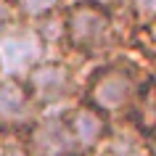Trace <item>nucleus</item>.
I'll return each instance as SVG.
<instances>
[{"instance_id":"f257e3e1","label":"nucleus","mask_w":156,"mask_h":156,"mask_svg":"<svg viewBox=\"0 0 156 156\" xmlns=\"http://www.w3.org/2000/svg\"><path fill=\"white\" fill-rule=\"evenodd\" d=\"M135 27L122 8L66 5L64 8V56L77 64H98L127 50Z\"/></svg>"},{"instance_id":"f03ea898","label":"nucleus","mask_w":156,"mask_h":156,"mask_svg":"<svg viewBox=\"0 0 156 156\" xmlns=\"http://www.w3.org/2000/svg\"><path fill=\"white\" fill-rule=\"evenodd\" d=\"M148 80H154L151 64L132 53H116L90 64V69L82 74L80 101L103 114L108 122H122Z\"/></svg>"},{"instance_id":"7ed1b4c3","label":"nucleus","mask_w":156,"mask_h":156,"mask_svg":"<svg viewBox=\"0 0 156 156\" xmlns=\"http://www.w3.org/2000/svg\"><path fill=\"white\" fill-rule=\"evenodd\" d=\"M82 64L72 61L69 56L45 58L29 69L21 80L27 95L32 98L40 114L45 111H64L80 101V85H82Z\"/></svg>"},{"instance_id":"20e7f679","label":"nucleus","mask_w":156,"mask_h":156,"mask_svg":"<svg viewBox=\"0 0 156 156\" xmlns=\"http://www.w3.org/2000/svg\"><path fill=\"white\" fill-rule=\"evenodd\" d=\"M48 58L32 24L19 21L0 32V80H24L27 72Z\"/></svg>"},{"instance_id":"39448f33","label":"nucleus","mask_w":156,"mask_h":156,"mask_svg":"<svg viewBox=\"0 0 156 156\" xmlns=\"http://www.w3.org/2000/svg\"><path fill=\"white\" fill-rule=\"evenodd\" d=\"M21 135H24V143L32 156H80L72 140V132L66 127L64 111L37 114L34 122Z\"/></svg>"},{"instance_id":"423d86ee","label":"nucleus","mask_w":156,"mask_h":156,"mask_svg":"<svg viewBox=\"0 0 156 156\" xmlns=\"http://www.w3.org/2000/svg\"><path fill=\"white\" fill-rule=\"evenodd\" d=\"M64 119H66V127L72 132V140L80 151V156H90L111 130V122L106 116L98 114L95 108H90L82 101L64 108Z\"/></svg>"},{"instance_id":"0eeeda50","label":"nucleus","mask_w":156,"mask_h":156,"mask_svg":"<svg viewBox=\"0 0 156 156\" xmlns=\"http://www.w3.org/2000/svg\"><path fill=\"white\" fill-rule=\"evenodd\" d=\"M37 114L21 80H0V132H24Z\"/></svg>"},{"instance_id":"6e6552de","label":"nucleus","mask_w":156,"mask_h":156,"mask_svg":"<svg viewBox=\"0 0 156 156\" xmlns=\"http://www.w3.org/2000/svg\"><path fill=\"white\" fill-rule=\"evenodd\" d=\"M90 156H154V140L143 138L124 122H111V130Z\"/></svg>"},{"instance_id":"1a4fd4ad","label":"nucleus","mask_w":156,"mask_h":156,"mask_svg":"<svg viewBox=\"0 0 156 156\" xmlns=\"http://www.w3.org/2000/svg\"><path fill=\"white\" fill-rule=\"evenodd\" d=\"M124 124H130L132 130H138L143 138L154 140V80H148L143 85V90L138 93V98L132 101L127 116L122 119Z\"/></svg>"},{"instance_id":"9d476101","label":"nucleus","mask_w":156,"mask_h":156,"mask_svg":"<svg viewBox=\"0 0 156 156\" xmlns=\"http://www.w3.org/2000/svg\"><path fill=\"white\" fill-rule=\"evenodd\" d=\"M13 5H16V13H19L21 21L34 24V21L50 16V13L64 11L66 0H13Z\"/></svg>"},{"instance_id":"9b49d317","label":"nucleus","mask_w":156,"mask_h":156,"mask_svg":"<svg viewBox=\"0 0 156 156\" xmlns=\"http://www.w3.org/2000/svg\"><path fill=\"white\" fill-rule=\"evenodd\" d=\"M122 13L130 19L135 29H154L156 0H122Z\"/></svg>"},{"instance_id":"f8f14e48","label":"nucleus","mask_w":156,"mask_h":156,"mask_svg":"<svg viewBox=\"0 0 156 156\" xmlns=\"http://www.w3.org/2000/svg\"><path fill=\"white\" fill-rule=\"evenodd\" d=\"M0 156H32L21 132H0Z\"/></svg>"},{"instance_id":"ddd939ff","label":"nucleus","mask_w":156,"mask_h":156,"mask_svg":"<svg viewBox=\"0 0 156 156\" xmlns=\"http://www.w3.org/2000/svg\"><path fill=\"white\" fill-rule=\"evenodd\" d=\"M21 19L16 13V5H13V0H0V32H5L8 27L19 24Z\"/></svg>"},{"instance_id":"4468645a","label":"nucleus","mask_w":156,"mask_h":156,"mask_svg":"<svg viewBox=\"0 0 156 156\" xmlns=\"http://www.w3.org/2000/svg\"><path fill=\"white\" fill-rule=\"evenodd\" d=\"M66 5H101V8H119L122 0H66Z\"/></svg>"}]
</instances>
